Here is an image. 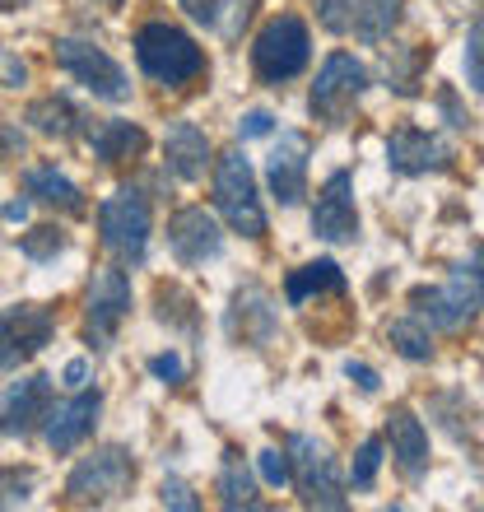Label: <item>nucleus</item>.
Returning <instances> with one entry per match:
<instances>
[{"instance_id":"29","label":"nucleus","mask_w":484,"mask_h":512,"mask_svg":"<svg viewBox=\"0 0 484 512\" xmlns=\"http://www.w3.org/2000/svg\"><path fill=\"white\" fill-rule=\"evenodd\" d=\"M466 80H471L475 89L484 94V10L475 14L471 38H466Z\"/></svg>"},{"instance_id":"37","label":"nucleus","mask_w":484,"mask_h":512,"mask_svg":"<svg viewBox=\"0 0 484 512\" xmlns=\"http://www.w3.org/2000/svg\"><path fill=\"white\" fill-rule=\"evenodd\" d=\"M270 131H275V117H270L266 108L247 112V117L238 122V135H242V140H256V135H270Z\"/></svg>"},{"instance_id":"21","label":"nucleus","mask_w":484,"mask_h":512,"mask_svg":"<svg viewBox=\"0 0 484 512\" xmlns=\"http://www.w3.org/2000/svg\"><path fill=\"white\" fill-rule=\"evenodd\" d=\"M89 149H94L98 163H121V159H135L145 149V131L135 122H98L89 126Z\"/></svg>"},{"instance_id":"14","label":"nucleus","mask_w":484,"mask_h":512,"mask_svg":"<svg viewBox=\"0 0 484 512\" xmlns=\"http://www.w3.org/2000/svg\"><path fill=\"white\" fill-rule=\"evenodd\" d=\"M47 405H52V378L47 373H33V378H19L0 391V433L5 438H24L47 419Z\"/></svg>"},{"instance_id":"34","label":"nucleus","mask_w":484,"mask_h":512,"mask_svg":"<svg viewBox=\"0 0 484 512\" xmlns=\"http://www.w3.org/2000/svg\"><path fill=\"white\" fill-rule=\"evenodd\" d=\"M149 373H154V378H163L168 387H177V382L187 378V368H182V359H177V354H154V359H149Z\"/></svg>"},{"instance_id":"9","label":"nucleus","mask_w":484,"mask_h":512,"mask_svg":"<svg viewBox=\"0 0 484 512\" xmlns=\"http://www.w3.org/2000/svg\"><path fill=\"white\" fill-rule=\"evenodd\" d=\"M56 66L75 75V80L89 89L94 98H108V103H126L131 98V80H126V70L112 61L103 47L84 38H61L56 42Z\"/></svg>"},{"instance_id":"23","label":"nucleus","mask_w":484,"mask_h":512,"mask_svg":"<svg viewBox=\"0 0 484 512\" xmlns=\"http://www.w3.org/2000/svg\"><path fill=\"white\" fill-rule=\"evenodd\" d=\"M33 131H42V135H56V140H66V135H75L80 131V112H75V103L70 98H61V94H47V98H38L33 108H28V117H24Z\"/></svg>"},{"instance_id":"30","label":"nucleus","mask_w":484,"mask_h":512,"mask_svg":"<svg viewBox=\"0 0 484 512\" xmlns=\"http://www.w3.org/2000/svg\"><path fill=\"white\" fill-rule=\"evenodd\" d=\"M377 466H382V438H368V443L359 447V457H354V471H350L354 489H373Z\"/></svg>"},{"instance_id":"36","label":"nucleus","mask_w":484,"mask_h":512,"mask_svg":"<svg viewBox=\"0 0 484 512\" xmlns=\"http://www.w3.org/2000/svg\"><path fill=\"white\" fill-rule=\"evenodd\" d=\"M24 149H28V135L19 131V126L0 122V163H5V159H24Z\"/></svg>"},{"instance_id":"40","label":"nucleus","mask_w":484,"mask_h":512,"mask_svg":"<svg viewBox=\"0 0 484 512\" xmlns=\"http://www.w3.org/2000/svg\"><path fill=\"white\" fill-rule=\"evenodd\" d=\"M0 215H5V219L14 224V219H24V215H28V201H10L5 210H0Z\"/></svg>"},{"instance_id":"15","label":"nucleus","mask_w":484,"mask_h":512,"mask_svg":"<svg viewBox=\"0 0 484 512\" xmlns=\"http://www.w3.org/2000/svg\"><path fill=\"white\" fill-rule=\"evenodd\" d=\"M387 163H391V173H401V177L438 173V168L452 163V145L429 131H419V126H396L387 140Z\"/></svg>"},{"instance_id":"24","label":"nucleus","mask_w":484,"mask_h":512,"mask_svg":"<svg viewBox=\"0 0 484 512\" xmlns=\"http://www.w3.org/2000/svg\"><path fill=\"white\" fill-rule=\"evenodd\" d=\"M322 289H345V275H340L336 261H312V266H298L289 280H284V298L289 303H308V294H322Z\"/></svg>"},{"instance_id":"11","label":"nucleus","mask_w":484,"mask_h":512,"mask_svg":"<svg viewBox=\"0 0 484 512\" xmlns=\"http://www.w3.org/2000/svg\"><path fill=\"white\" fill-rule=\"evenodd\" d=\"M52 331H56V317L42 303H24V308L0 312V368H14V364H24V359H33L52 340Z\"/></svg>"},{"instance_id":"6","label":"nucleus","mask_w":484,"mask_h":512,"mask_svg":"<svg viewBox=\"0 0 484 512\" xmlns=\"http://www.w3.org/2000/svg\"><path fill=\"white\" fill-rule=\"evenodd\" d=\"M215 205H219V215L229 219V229L242 233V238H261L266 233V210L256 201L252 163L242 159L238 149L219 154V163H215Z\"/></svg>"},{"instance_id":"3","label":"nucleus","mask_w":484,"mask_h":512,"mask_svg":"<svg viewBox=\"0 0 484 512\" xmlns=\"http://www.w3.org/2000/svg\"><path fill=\"white\" fill-rule=\"evenodd\" d=\"M98 238L117 261L140 266L149 247V201L145 191L135 187H117L108 201L98 205Z\"/></svg>"},{"instance_id":"42","label":"nucleus","mask_w":484,"mask_h":512,"mask_svg":"<svg viewBox=\"0 0 484 512\" xmlns=\"http://www.w3.org/2000/svg\"><path fill=\"white\" fill-rule=\"evenodd\" d=\"M108 5H121V0H108Z\"/></svg>"},{"instance_id":"5","label":"nucleus","mask_w":484,"mask_h":512,"mask_svg":"<svg viewBox=\"0 0 484 512\" xmlns=\"http://www.w3.org/2000/svg\"><path fill=\"white\" fill-rule=\"evenodd\" d=\"M135 485V461L126 447H98L94 457H84L66 480L70 503L80 508H103V503L126 499Z\"/></svg>"},{"instance_id":"2","label":"nucleus","mask_w":484,"mask_h":512,"mask_svg":"<svg viewBox=\"0 0 484 512\" xmlns=\"http://www.w3.org/2000/svg\"><path fill=\"white\" fill-rule=\"evenodd\" d=\"M135 61L154 84L182 89L196 75H205V52L173 24H145L135 33Z\"/></svg>"},{"instance_id":"22","label":"nucleus","mask_w":484,"mask_h":512,"mask_svg":"<svg viewBox=\"0 0 484 512\" xmlns=\"http://www.w3.org/2000/svg\"><path fill=\"white\" fill-rule=\"evenodd\" d=\"M24 187H28V196H33V201L56 205V210H66V215H80V210H84L80 187H75L66 173H56L52 163H42V168H28Z\"/></svg>"},{"instance_id":"25","label":"nucleus","mask_w":484,"mask_h":512,"mask_svg":"<svg viewBox=\"0 0 484 512\" xmlns=\"http://www.w3.org/2000/svg\"><path fill=\"white\" fill-rule=\"evenodd\" d=\"M219 503L224 508H261V499H256V480L252 471L242 466L238 452H224V466H219Z\"/></svg>"},{"instance_id":"33","label":"nucleus","mask_w":484,"mask_h":512,"mask_svg":"<svg viewBox=\"0 0 484 512\" xmlns=\"http://www.w3.org/2000/svg\"><path fill=\"white\" fill-rule=\"evenodd\" d=\"M159 499H163V508H182V512H196V508H201V499H196V494H191L182 480H163Z\"/></svg>"},{"instance_id":"17","label":"nucleus","mask_w":484,"mask_h":512,"mask_svg":"<svg viewBox=\"0 0 484 512\" xmlns=\"http://www.w3.org/2000/svg\"><path fill=\"white\" fill-rule=\"evenodd\" d=\"M168 247H173V256L182 266H201V261L219 256L224 233H219L215 215H205L201 205H187V210H177L168 219Z\"/></svg>"},{"instance_id":"1","label":"nucleus","mask_w":484,"mask_h":512,"mask_svg":"<svg viewBox=\"0 0 484 512\" xmlns=\"http://www.w3.org/2000/svg\"><path fill=\"white\" fill-rule=\"evenodd\" d=\"M410 308L424 326L433 331H457L484 308V252H475V261H461L447 284L438 289H415L410 294Z\"/></svg>"},{"instance_id":"16","label":"nucleus","mask_w":484,"mask_h":512,"mask_svg":"<svg viewBox=\"0 0 484 512\" xmlns=\"http://www.w3.org/2000/svg\"><path fill=\"white\" fill-rule=\"evenodd\" d=\"M308 135L303 131H284L280 145L270 149V163H266V182L275 191L280 205H298L308 196Z\"/></svg>"},{"instance_id":"8","label":"nucleus","mask_w":484,"mask_h":512,"mask_svg":"<svg viewBox=\"0 0 484 512\" xmlns=\"http://www.w3.org/2000/svg\"><path fill=\"white\" fill-rule=\"evenodd\" d=\"M363 89H368L363 61H354L350 52H331L326 66L317 70V84H312V117L326 126H345L354 103L363 98Z\"/></svg>"},{"instance_id":"39","label":"nucleus","mask_w":484,"mask_h":512,"mask_svg":"<svg viewBox=\"0 0 484 512\" xmlns=\"http://www.w3.org/2000/svg\"><path fill=\"white\" fill-rule=\"evenodd\" d=\"M84 382H89V364H84V359H75V364H66V387H70V391H80Z\"/></svg>"},{"instance_id":"41","label":"nucleus","mask_w":484,"mask_h":512,"mask_svg":"<svg viewBox=\"0 0 484 512\" xmlns=\"http://www.w3.org/2000/svg\"><path fill=\"white\" fill-rule=\"evenodd\" d=\"M5 5H14V0H0V10H5Z\"/></svg>"},{"instance_id":"18","label":"nucleus","mask_w":484,"mask_h":512,"mask_svg":"<svg viewBox=\"0 0 484 512\" xmlns=\"http://www.w3.org/2000/svg\"><path fill=\"white\" fill-rule=\"evenodd\" d=\"M98 410H103V396H98V391H84V387H80V396H70L66 405L47 410V447H52V452H75V447L94 433Z\"/></svg>"},{"instance_id":"38","label":"nucleus","mask_w":484,"mask_h":512,"mask_svg":"<svg viewBox=\"0 0 484 512\" xmlns=\"http://www.w3.org/2000/svg\"><path fill=\"white\" fill-rule=\"evenodd\" d=\"M345 373L359 382V391H377V387H382V378H377L368 364H359V359H350V364H345Z\"/></svg>"},{"instance_id":"12","label":"nucleus","mask_w":484,"mask_h":512,"mask_svg":"<svg viewBox=\"0 0 484 512\" xmlns=\"http://www.w3.org/2000/svg\"><path fill=\"white\" fill-rule=\"evenodd\" d=\"M131 275L121 266H103L89 284V340L94 345H108L117 336V326L126 322L131 312Z\"/></svg>"},{"instance_id":"26","label":"nucleus","mask_w":484,"mask_h":512,"mask_svg":"<svg viewBox=\"0 0 484 512\" xmlns=\"http://www.w3.org/2000/svg\"><path fill=\"white\" fill-rule=\"evenodd\" d=\"M387 340L396 345L401 359H415V364H429L433 359V336H429V326L419 322V317H401V322H391Z\"/></svg>"},{"instance_id":"20","label":"nucleus","mask_w":484,"mask_h":512,"mask_svg":"<svg viewBox=\"0 0 484 512\" xmlns=\"http://www.w3.org/2000/svg\"><path fill=\"white\" fill-rule=\"evenodd\" d=\"M163 154H168V168H173L182 182H196V177H205V163H210V135L196 122H177L173 131H168Z\"/></svg>"},{"instance_id":"27","label":"nucleus","mask_w":484,"mask_h":512,"mask_svg":"<svg viewBox=\"0 0 484 512\" xmlns=\"http://www.w3.org/2000/svg\"><path fill=\"white\" fill-rule=\"evenodd\" d=\"M33 489H38V475L33 471H19V466L0 471V508H19V503H28L33 499Z\"/></svg>"},{"instance_id":"31","label":"nucleus","mask_w":484,"mask_h":512,"mask_svg":"<svg viewBox=\"0 0 484 512\" xmlns=\"http://www.w3.org/2000/svg\"><path fill=\"white\" fill-rule=\"evenodd\" d=\"M256 471H261V480H266L270 489H284V485H289V452L266 447V452L256 457Z\"/></svg>"},{"instance_id":"35","label":"nucleus","mask_w":484,"mask_h":512,"mask_svg":"<svg viewBox=\"0 0 484 512\" xmlns=\"http://www.w3.org/2000/svg\"><path fill=\"white\" fill-rule=\"evenodd\" d=\"M24 80H28V66L10 52V47H0V84H5V89H19Z\"/></svg>"},{"instance_id":"28","label":"nucleus","mask_w":484,"mask_h":512,"mask_svg":"<svg viewBox=\"0 0 484 512\" xmlns=\"http://www.w3.org/2000/svg\"><path fill=\"white\" fill-rule=\"evenodd\" d=\"M19 247H24V256H33V261H52V256L66 247V233L52 229V224H42V229L24 233V238H19Z\"/></svg>"},{"instance_id":"4","label":"nucleus","mask_w":484,"mask_h":512,"mask_svg":"<svg viewBox=\"0 0 484 512\" xmlns=\"http://www.w3.org/2000/svg\"><path fill=\"white\" fill-rule=\"evenodd\" d=\"M308 56H312V38L298 14H275L252 42V66L266 84L294 80L298 70L308 66Z\"/></svg>"},{"instance_id":"7","label":"nucleus","mask_w":484,"mask_h":512,"mask_svg":"<svg viewBox=\"0 0 484 512\" xmlns=\"http://www.w3.org/2000/svg\"><path fill=\"white\" fill-rule=\"evenodd\" d=\"M289 480H294L303 503H312V508H345V485H340L336 457L312 433H294L289 438Z\"/></svg>"},{"instance_id":"32","label":"nucleus","mask_w":484,"mask_h":512,"mask_svg":"<svg viewBox=\"0 0 484 512\" xmlns=\"http://www.w3.org/2000/svg\"><path fill=\"white\" fill-rule=\"evenodd\" d=\"M182 10H187L196 24L215 28L219 19H224V10H229V0H182Z\"/></svg>"},{"instance_id":"10","label":"nucleus","mask_w":484,"mask_h":512,"mask_svg":"<svg viewBox=\"0 0 484 512\" xmlns=\"http://www.w3.org/2000/svg\"><path fill=\"white\" fill-rule=\"evenodd\" d=\"M405 0H317V14L331 33H354L359 42H382L401 24Z\"/></svg>"},{"instance_id":"13","label":"nucleus","mask_w":484,"mask_h":512,"mask_svg":"<svg viewBox=\"0 0 484 512\" xmlns=\"http://www.w3.org/2000/svg\"><path fill=\"white\" fill-rule=\"evenodd\" d=\"M312 233L322 243H354L359 238V210H354V182L350 173H331L312 205Z\"/></svg>"},{"instance_id":"19","label":"nucleus","mask_w":484,"mask_h":512,"mask_svg":"<svg viewBox=\"0 0 484 512\" xmlns=\"http://www.w3.org/2000/svg\"><path fill=\"white\" fill-rule=\"evenodd\" d=\"M387 443H391V457H396L401 475L419 480V475L429 471V433H424V424L415 419V410H405V405H396V410H391Z\"/></svg>"}]
</instances>
